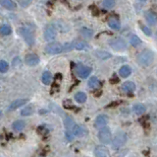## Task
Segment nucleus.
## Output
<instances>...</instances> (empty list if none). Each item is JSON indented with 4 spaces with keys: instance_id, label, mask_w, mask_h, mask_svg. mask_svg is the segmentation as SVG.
Returning <instances> with one entry per match:
<instances>
[{
    "instance_id": "nucleus-1",
    "label": "nucleus",
    "mask_w": 157,
    "mask_h": 157,
    "mask_svg": "<svg viewBox=\"0 0 157 157\" xmlns=\"http://www.w3.org/2000/svg\"><path fill=\"white\" fill-rule=\"evenodd\" d=\"M138 62L142 66H149L153 62L154 54L149 48H144L138 54Z\"/></svg>"
},
{
    "instance_id": "nucleus-2",
    "label": "nucleus",
    "mask_w": 157,
    "mask_h": 157,
    "mask_svg": "<svg viewBox=\"0 0 157 157\" xmlns=\"http://www.w3.org/2000/svg\"><path fill=\"white\" fill-rule=\"evenodd\" d=\"M20 33L22 35V37L24 38V40L26 41V43L29 46H33L34 43V29L30 26H24L20 29Z\"/></svg>"
},
{
    "instance_id": "nucleus-3",
    "label": "nucleus",
    "mask_w": 157,
    "mask_h": 157,
    "mask_svg": "<svg viewBox=\"0 0 157 157\" xmlns=\"http://www.w3.org/2000/svg\"><path fill=\"white\" fill-rule=\"evenodd\" d=\"M109 46L111 47L116 52H122V50H127L128 48V43H127L126 40H124L121 37H116V38H113L109 41Z\"/></svg>"
},
{
    "instance_id": "nucleus-4",
    "label": "nucleus",
    "mask_w": 157,
    "mask_h": 157,
    "mask_svg": "<svg viewBox=\"0 0 157 157\" xmlns=\"http://www.w3.org/2000/svg\"><path fill=\"white\" fill-rule=\"evenodd\" d=\"M127 141V135L124 131H118L115 135L114 138L112 139V147L114 149H119L126 143Z\"/></svg>"
},
{
    "instance_id": "nucleus-5",
    "label": "nucleus",
    "mask_w": 157,
    "mask_h": 157,
    "mask_svg": "<svg viewBox=\"0 0 157 157\" xmlns=\"http://www.w3.org/2000/svg\"><path fill=\"white\" fill-rule=\"evenodd\" d=\"M98 138H99V140H100L101 143L109 144L112 139L111 131H110V130L108 128H100V130H99V133H98Z\"/></svg>"
},
{
    "instance_id": "nucleus-6",
    "label": "nucleus",
    "mask_w": 157,
    "mask_h": 157,
    "mask_svg": "<svg viewBox=\"0 0 157 157\" xmlns=\"http://www.w3.org/2000/svg\"><path fill=\"white\" fill-rule=\"evenodd\" d=\"M45 52L48 54H58L63 52V45L59 43H50L44 48Z\"/></svg>"
},
{
    "instance_id": "nucleus-7",
    "label": "nucleus",
    "mask_w": 157,
    "mask_h": 157,
    "mask_svg": "<svg viewBox=\"0 0 157 157\" xmlns=\"http://www.w3.org/2000/svg\"><path fill=\"white\" fill-rule=\"evenodd\" d=\"M57 35L56 28L54 25H48L44 30V39L46 41H52L55 40Z\"/></svg>"
},
{
    "instance_id": "nucleus-8",
    "label": "nucleus",
    "mask_w": 157,
    "mask_h": 157,
    "mask_svg": "<svg viewBox=\"0 0 157 157\" xmlns=\"http://www.w3.org/2000/svg\"><path fill=\"white\" fill-rule=\"evenodd\" d=\"M92 69L91 67L89 66H85V65H83V64H78L76 66V72L77 74L80 76L81 78H87L89 77V74L91 73Z\"/></svg>"
},
{
    "instance_id": "nucleus-9",
    "label": "nucleus",
    "mask_w": 157,
    "mask_h": 157,
    "mask_svg": "<svg viewBox=\"0 0 157 157\" xmlns=\"http://www.w3.org/2000/svg\"><path fill=\"white\" fill-rule=\"evenodd\" d=\"M144 19L147 24L150 26H155L157 24V14L151 10H148L144 13Z\"/></svg>"
},
{
    "instance_id": "nucleus-10",
    "label": "nucleus",
    "mask_w": 157,
    "mask_h": 157,
    "mask_svg": "<svg viewBox=\"0 0 157 157\" xmlns=\"http://www.w3.org/2000/svg\"><path fill=\"white\" fill-rule=\"evenodd\" d=\"M72 131H73L74 135L78 137H85V135L87 133V130L85 128L84 126H82V124H75Z\"/></svg>"
},
{
    "instance_id": "nucleus-11",
    "label": "nucleus",
    "mask_w": 157,
    "mask_h": 157,
    "mask_svg": "<svg viewBox=\"0 0 157 157\" xmlns=\"http://www.w3.org/2000/svg\"><path fill=\"white\" fill-rule=\"evenodd\" d=\"M107 123H108V118L106 117L105 115H100V116L96 118L95 123H94V126H95L96 128H98V130H100V128H105Z\"/></svg>"
},
{
    "instance_id": "nucleus-12",
    "label": "nucleus",
    "mask_w": 157,
    "mask_h": 157,
    "mask_svg": "<svg viewBox=\"0 0 157 157\" xmlns=\"http://www.w3.org/2000/svg\"><path fill=\"white\" fill-rule=\"evenodd\" d=\"M25 62L30 66H34L39 62V57L34 54H30L25 58Z\"/></svg>"
},
{
    "instance_id": "nucleus-13",
    "label": "nucleus",
    "mask_w": 157,
    "mask_h": 157,
    "mask_svg": "<svg viewBox=\"0 0 157 157\" xmlns=\"http://www.w3.org/2000/svg\"><path fill=\"white\" fill-rule=\"evenodd\" d=\"M107 23H108V26L111 28L112 30L119 31V30L121 29V23H120L119 19L116 17H109Z\"/></svg>"
},
{
    "instance_id": "nucleus-14",
    "label": "nucleus",
    "mask_w": 157,
    "mask_h": 157,
    "mask_svg": "<svg viewBox=\"0 0 157 157\" xmlns=\"http://www.w3.org/2000/svg\"><path fill=\"white\" fill-rule=\"evenodd\" d=\"M94 154L96 157H107L109 155V151L103 145H99V146L95 147V150H94Z\"/></svg>"
},
{
    "instance_id": "nucleus-15",
    "label": "nucleus",
    "mask_w": 157,
    "mask_h": 157,
    "mask_svg": "<svg viewBox=\"0 0 157 157\" xmlns=\"http://www.w3.org/2000/svg\"><path fill=\"white\" fill-rule=\"evenodd\" d=\"M121 89L125 93H132L136 90V84L133 81H127L122 84Z\"/></svg>"
},
{
    "instance_id": "nucleus-16",
    "label": "nucleus",
    "mask_w": 157,
    "mask_h": 157,
    "mask_svg": "<svg viewBox=\"0 0 157 157\" xmlns=\"http://www.w3.org/2000/svg\"><path fill=\"white\" fill-rule=\"evenodd\" d=\"M27 102H28L27 99H18V100H15L12 104H11L10 106H9L8 111H13V110L18 109V108H20V107H22V106H24Z\"/></svg>"
},
{
    "instance_id": "nucleus-17",
    "label": "nucleus",
    "mask_w": 157,
    "mask_h": 157,
    "mask_svg": "<svg viewBox=\"0 0 157 157\" xmlns=\"http://www.w3.org/2000/svg\"><path fill=\"white\" fill-rule=\"evenodd\" d=\"M94 54L97 58L101 59V60H105V59H108L112 56L111 54H109L108 52H105V50H97L94 52Z\"/></svg>"
},
{
    "instance_id": "nucleus-18",
    "label": "nucleus",
    "mask_w": 157,
    "mask_h": 157,
    "mask_svg": "<svg viewBox=\"0 0 157 157\" xmlns=\"http://www.w3.org/2000/svg\"><path fill=\"white\" fill-rule=\"evenodd\" d=\"M0 5L3 8H6L8 10H14L16 9V3L12 0H0Z\"/></svg>"
},
{
    "instance_id": "nucleus-19",
    "label": "nucleus",
    "mask_w": 157,
    "mask_h": 157,
    "mask_svg": "<svg viewBox=\"0 0 157 157\" xmlns=\"http://www.w3.org/2000/svg\"><path fill=\"white\" fill-rule=\"evenodd\" d=\"M131 73H132V69H131V67L129 65H123L121 68H120V70H119L120 76H121V77H123V78L129 77V76L131 75Z\"/></svg>"
},
{
    "instance_id": "nucleus-20",
    "label": "nucleus",
    "mask_w": 157,
    "mask_h": 157,
    "mask_svg": "<svg viewBox=\"0 0 157 157\" xmlns=\"http://www.w3.org/2000/svg\"><path fill=\"white\" fill-rule=\"evenodd\" d=\"M133 110H134V112H135V114L140 116V115L144 114L146 109H145V106L142 105V104H136V105H134Z\"/></svg>"
},
{
    "instance_id": "nucleus-21",
    "label": "nucleus",
    "mask_w": 157,
    "mask_h": 157,
    "mask_svg": "<svg viewBox=\"0 0 157 157\" xmlns=\"http://www.w3.org/2000/svg\"><path fill=\"white\" fill-rule=\"evenodd\" d=\"M81 34H82V36L84 37L85 39H91L92 37H93V31L85 27L81 29Z\"/></svg>"
},
{
    "instance_id": "nucleus-22",
    "label": "nucleus",
    "mask_w": 157,
    "mask_h": 157,
    "mask_svg": "<svg viewBox=\"0 0 157 157\" xmlns=\"http://www.w3.org/2000/svg\"><path fill=\"white\" fill-rule=\"evenodd\" d=\"M89 88H91V89H96L97 87L99 86V84H100V82H99V80H98V78L97 77H95V76H92L91 78H89Z\"/></svg>"
},
{
    "instance_id": "nucleus-23",
    "label": "nucleus",
    "mask_w": 157,
    "mask_h": 157,
    "mask_svg": "<svg viewBox=\"0 0 157 157\" xmlns=\"http://www.w3.org/2000/svg\"><path fill=\"white\" fill-rule=\"evenodd\" d=\"M89 48L87 43L85 41H74V48L78 50H84L85 48Z\"/></svg>"
},
{
    "instance_id": "nucleus-24",
    "label": "nucleus",
    "mask_w": 157,
    "mask_h": 157,
    "mask_svg": "<svg viewBox=\"0 0 157 157\" xmlns=\"http://www.w3.org/2000/svg\"><path fill=\"white\" fill-rule=\"evenodd\" d=\"M41 80H42V83L45 85H48L51 83L52 80V75L49 71H44L42 74V77H41Z\"/></svg>"
},
{
    "instance_id": "nucleus-25",
    "label": "nucleus",
    "mask_w": 157,
    "mask_h": 157,
    "mask_svg": "<svg viewBox=\"0 0 157 157\" xmlns=\"http://www.w3.org/2000/svg\"><path fill=\"white\" fill-rule=\"evenodd\" d=\"M25 126H26V123H25L24 121H21V120H19V121L14 122L13 124H12V128H13L15 130H18V131L24 130Z\"/></svg>"
},
{
    "instance_id": "nucleus-26",
    "label": "nucleus",
    "mask_w": 157,
    "mask_h": 157,
    "mask_svg": "<svg viewBox=\"0 0 157 157\" xmlns=\"http://www.w3.org/2000/svg\"><path fill=\"white\" fill-rule=\"evenodd\" d=\"M130 43L133 47L137 48L138 46L142 45V40H140V38L137 36V35H132L130 37Z\"/></svg>"
},
{
    "instance_id": "nucleus-27",
    "label": "nucleus",
    "mask_w": 157,
    "mask_h": 157,
    "mask_svg": "<svg viewBox=\"0 0 157 157\" xmlns=\"http://www.w3.org/2000/svg\"><path fill=\"white\" fill-rule=\"evenodd\" d=\"M64 123H65V126H66L67 130H72L74 126H75V122H74V120L71 117H66Z\"/></svg>"
},
{
    "instance_id": "nucleus-28",
    "label": "nucleus",
    "mask_w": 157,
    "mask_h": 157,
    "mask_svg": "<svg viewBox=\"0 0 157 157\" xmlns=\"http://www.w3.org/2000/svg\"><path fill=\"white\" fill-rule=\"evenodd\" d=\"M75 99L78 103H85V100H87V95L84 93V92H78L75 95Z\"/></svg>"
},
{
    "instance_id": "nucleus-29",
    "label": "nucleus",
    "mask_w": 157,
    "mask_h": 157,
    "mask_svg": "<svg viewBox=\"0 0 157 157\" xmlns=\"http://www.w3.org/2000/svg\"><path fill=\"white\" fill-rule=\"evenodd\" d=\"M11 32H12V29H11V27L9 25H3L0 28V33L3 36H8V35L11 34Z\"/></svg>"
},
{
    "instance_id": "nucleus-30",
    "label": "nucleus",
    "mask_w": 157,
    "mask_h": 157,
    "mask_svg": "<svg viewBox=\"0 0 157 157\" xmlns=\"http://www.w3.org/2000/svg\"><path fill=\"white\" fill-rule=\"evenodd\" d=\"M115 4H116L115 0H103V1H102V5L106 9H112V8H114Z\"/></svg>"
},
{
    "instance_id": "nucleus-31",
    "label": "nucleus",
    "mask_w": 157,
    "mask_h": 157,
    "mask_svg": "<svg viewBox=\"0 0 157 157\" xmlns=\"http://www.w3.org/2000/svg\"><path fill=\"white\" fill-rule=\"evenodd\" d=\"M34 113V108L32 106H28V107L24 108L22 111H21V115L22 116H30Z\"/></svg>"
},
{
    "instance_id": "nucleus-32",
    "label": "nucleus",
    "mask_w": 157,
    "mask_h": 157,
    "mask_svg": "<svg viewBox=\"0 0 157 157\" xmlns=\"http://www.w3.org/2000/svg\"><path fill=\"white\" fill-rule=\"evenodd\" d=\"M140 30H142V31L144 32V34L147 37H150L152 35V32H151L150 28L145 26V25H140Z\"/></svg>"
},
{
    "instance_id": "nucleus-33",
    "label": "nucleus",
    "mask_w": 157,
    "mask_h": 157,
    "mask_svg": "<svg viewBox=\"0 0 157 157\" xmlns=\"http://www.w3.org/2000/svg\"><path fill=\"white\" fill-rule=\"evenodd\" d=\"M9 69V64L5 60H0V72L4 73Z\"/></svg>"
},
{
    "instance_id": "nucleus-34",
    "label": "nucleus",
    "mask_w": 157,
    "mask_h": 157,
    "mask_svg": "<svg viewBox=\"0 0 157 157\" xmlns=\"http://www.w3.org/2000/svg\"><path fill=\"white\" fill-rule=\"evenodd\" d=\"M74 48V43H66L63 45V52H71Z\"/></svg>"
},
{
    "instance_id": "nucleus-35",
    "label": "nucleus",
    "mask_w": 157,
    "mask_h": 157,
    "mask_svg": "<svg viewBox=\"0 0 157 157\" xmlns=\"http://www.w3.org/2000/svg\"><path fill=\"white\" fill-rule=\"evenodd\" d=\"M38 133L41 135H45L48 133V130L45 128V126H40L38 128Z\"/></svg>"
},
{
    "instance_id": "nucleus-36",
    "label": "nucleus",
    "mask_w": 157,
    "mask_h": 157,
    "mask_svg": "<svg viewBox=\"0 0 157 157\" xmlns=\"http://www.w3.org/2000/svg\"><path fill=\"white\" fill-rule=\"evenodd\" d=\"M63 105H64V107H65L66 109L72 110V109H74V108H75L73 106L72 101H71V100H65V101H64V103H63Z\"/></svg>"
},
{
    "instance_id": "nucleus-37",
    "label": "nucleus",
    "mask_w": 157,
    "mask_h": 157,
    "mask_svg": "<svg viewBox=\"0 0 157 157\" xmlns=\"http://www.w3.org/2000/svg\"><path fill=\"white\" fill-rule=\"evenodd\" d=\"M66 137L68 140H73L74 139V133L72 130H66Z\"/></svg>"
},
{
    "instance_id": "nucleus-38",
    "label": "nucleus",
    "mask_w": 157,
    "mask_h": 157,
    "mask_svg": "<svg viewBox=\"0 0 157 157\" xmlns=\"http://www.w3.org/2000/svg\"><path fill=\"white\" fill-rule=\"evenodd\" d=\"M19 2L22 7H27L32 2V0H19Z\"/></svg>"
},
{
    "instance_id": "nucleus-39",
    "label": "nucleus",
    "mask_w": 157,
    "mask_h": 157,
    "mask_svg": "<svg viewBox=\"0 0 157 157\" xmlns=\"http://www.w3.org/2000/svg\"><path fill=\"white\" fill-rule=\"evenodd\" d=\"M119 82V78L116 77V75L113 76V78L110 79V83H112V84H115V83H118Z\"/></svg>"
},
{
    "instance_id": "nucleus-40",
    "label": "nucleus",
    "mask_w": 157,
    "mask_h": 157,
    "mask_svg": "<svg viewBox=\"0 0 157 157\" xmlns=\"http://www.w3.org/2000/svg\"><path fill=\"white\" fill-rule=\"evenodd\" d=\"M55 80H62V74L61 73H57L55 75Z\"/></svg>"
},
{
    "instance_id": "nucleus-41",
    "label": "nucleus",
    "mask_w": 157,
    "mask_h": 157,
    "mask_svg": "<svg viewBox=\"0 0 157 157\" xmlns=\"http://www.w3.org/2000/svg\"><path fill=\"white\" fill-rule=\"evenodd\" d=\"M92 14H93V15H95V16H97L98 14H99V11H98V9L96 8H93V10H92Z\"/></svg>"
},
{
    "instance_id": "nucleus-42",
    "label": "nucleus",
    "mask_w": 157,
    "mask_h": 157,
    "mask_svg": "<svg viewBox=\"0 0 157 157\" xmlns=\"http://www.w3.org/2000/svg\"><path fill=\"white\" fill-rule=\"evenodd\" d=\"M94 95L95 96H99V95H101V91H97L96 93H94Z\"/></svg>"
},
{
    "instance_id": "nucleus-43",
    "label": "nucleus",
    "mask_w": 157,
    "mask_h": 157,
    "mask_svg": "<svg viewBox=\"0 0 157 157\" xmlns=\"http://www.w3.org/2000/svg\"><path fill=\"white\" fill-rule=\"evenodd\" d=\"M140 2H146L147 0H140Z\"/></svg>"
},
{
    "instance_id": "nucleus-44",
    "label": "nucleus",
    "mask_w": 157,
    "mask_h": 157,
    "mask_svg": "<svg viewBox=\"0 0 157 157\" xmlns=\"http://www.w3.org/2000/svg\"><path fill=\"white\" fill-rule=\"evenodd\" d=\"M0 116H1V111H0Z\"/></svg>"
},
{
    "instance_id": "nucleus-45",
    "label": "nucleus",
    "mask_w": 157,
    "mask_h": 157,
    "mask_svg": "<svg viewBox=\"0 0 157 157\" xmlns=\"http://www.w3.org/2000/svg\"><path fill=\"white\" fill-rule=\"evenodd\" d=\"M156 38H157V32H156Z\"/></svg>"
}]
</instances>
